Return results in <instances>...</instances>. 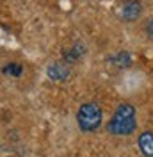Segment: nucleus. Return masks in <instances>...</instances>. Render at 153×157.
Segmentation results:
<instances>
[{
  "label": "nucleus",
  "mask_w": 153,
  "mask_h": 157,
  "mask_svg": "<svg viewBox=\"0 0 153 157\" xmlns=\"http://www.w3.org/2000/svg\"><path fill=\"white\" fill-rule=\"evenodd\" d=\"M137 130V111L132 104L123 102L116 107L112 118L107 123V132L112 136H132Z\"/></svg>",
  "instance_id": "f257e3e1"
},
{
  "label": "nucleus",
  "mask_w": 153,
  "mask_h": 157,
  "mask_svg": "<svg viewBox=\"0 0 153 157\" xmlns=\"http://www.w3.org/2000/svg\"><path fill=\"white\" fill-rule=\"evenodd\" d=\"M102 121H103V113L96 102H86L76 111V125L86 134L96 132L102 127Z\"/></svg>",
  "instance_id": "f03ea898"
},
{
  "label": "nucleus",
  "mask_w": 153,
  "mask_h": 157,
  "mask_svg": "<svg viewBox=\"0 0 153 157\" xmlns=\"http://www.w3.org/2000/svg\"><path fill=\"white\" fill-rule=\"evenodd\" d=\"M143 13V6L139 0H123L119 6V18H123L125 21H135Z\"/></svg>",
  "instance_id": "7ed1b4c3"
},
{
  "label": "nucleus",
  "mask_w": 153,
  "mask_h": 157,
  "mask_svg": "<svg viewBox=\"0 0 153 157\" xmlns=\"http://www.w3.org/2000/svg\"><path fill=\"white\" fill-rule=\"evenodd\" d=\"M47 75L50 80H55V82H62L69 77V68L64 63H52L47 68Z\"/></svg>",
  "instance_id": "20e7f679"
},
{
  "label": "nucleus",
  "mask_w": 153,
  "mask_h": 157,
  "mask_svg": "<svg viewBox=\"0 0 153 157\" xmlns=\"http://www.w3.org/2000/svg\"><path fill=\"white\" fill-rule=\"evenodd\" d=\"M137 147L144 157H153V132L144 130L137 137Z\"/></svg>",
  "instance_id": "39448f33"
},
{
  "label": "nucleus",
  "mask_w": 153,
  "mask_h": 157,
  "mask_svg": "<svg viewBox=\"0 0 153 157\" xmlns=\"http://www.w3.org/2000/svg\"><path fill=\"white\" fill-rule=\"evenodd\" d=\"M110 61L114 63L116 66H130V63H132V57H130V54H126V52H119L118 56L114 57H110Z\"/></svg>",
  "instance_id": "423d86ee"
},
{
  "label": "nucleus",
  "mask_w": 153,
  "mask_h": 157,
  "mask_svg": "<svg viewBox=\"0 0 153 157\" xmlns=\"http://www.w3.org/2000/svg\"><path fill=\"white\" fill-rule=\"evenodd\" d=\"M2 71L7 73V75H11V77H20V75L23 73V68H21V64H18V63H7Z\"/></svg>",
  "instance_id": "0eeeda50"
},
{
  "label": "nucleus",
  "mask_w": 153,
  "mask_h": 157,
  "mask_svg": "<svg viewBox=\"0 0 153 157\" xmlns=\"http://www.w3.org/2000/svg\"><path fill=\"white\" fill-rule=\"evenodd\" d=\"M146 32H148V36H150V38H153V18L146 23Z\"/></svg>",
  "instance_id": "6e6552de"
}]
</instances>
